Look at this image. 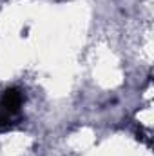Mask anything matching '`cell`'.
Masks as SVG:
<instances>
[{
    "label": "cell",
    "instance_id": "6da1fadb",
    "mask_svg": "<svg viewBox=\"0 0 154 156\" xmlns=\"http://www.w3.org/2000/svg\"><path fill=\"white\" fill-rule=\"evenodd\" d=\"M24 102H26V94L18 87H9L0 96V109H4V111H7L11 115H18L20 116Z\"/></svg>",
    "mask_w": 154,
    "mask_h": 156
},
{
    "label": "cell",
    "instance_id": "7a4b0ae2",
    "mask_svg": "<svg viewBox=\"0 0 154 156\" xmlns=\"http://www.w3.org/2000/svg\"><path fill=\"white\" fill-rule=\"evenodd\" d=\"M20 122V116L18 115H11L4 109H0V131H11L16 123Z\"/></svg>",
    "mask_w": 154,
    "mask_h": 156
}]
</instances>
